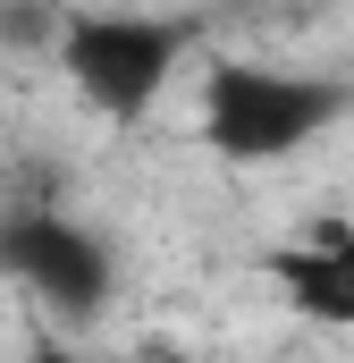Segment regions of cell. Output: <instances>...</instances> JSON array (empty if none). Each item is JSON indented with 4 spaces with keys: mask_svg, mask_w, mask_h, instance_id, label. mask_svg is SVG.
<instances>
[{
    "mask_svg": "<svg viewBox=\"0 0 354 363\" xmlns=\"http://www.w3.org/2000/svg\"><path fill=\"white\" fill-rule=\"evenodd\" d=\"M346 85L329 77H295V68H262V60H219L202 77V144L219 161H287L304 152L321 127L346 118Z\"/></svg>",
    "mask_w": 354,
    "mask_h": 363,
    "instance_id": "cell-1",
    "label": "cell"
},
{
    "mask_svg": "<svg viewBox=\"0 0 354 363\" xmlns=\"http://www.w3.org/2000/svg\"><path fill=\"white\" fill-rule=\"evenodd\" d=\"M194 51V17H68L59 34V77L85 93L110 127H135L152 118V101L169 85V68Z\"/></svg>",
    "mask_w": 354,
    "mask_h": 363,
    "instance_id": "cell-2",
    "label": "cell"
},
{
    "mask_svg": "<svg viewBox=\"0 0 354 363\" xmlns=\"http://www.w3.org/2000/svg\"><path fill=\"white\" fill-rule=\"evenodd\" d=\"M0 279H17L25 296H42L51 313H76L85 321L93 304L110 296V245L76 228L68 211H0Z\"/></svg>",
    "mask_w": 354,
    "mask_h": 363,
    "instance_id": "cell-3",
    "label": "cell"
},
{
    "mask_svg": "<svg viewBox=\"0 0 354 363\" xmlns=\"http://www.w3.org/2000/svg\"><path fill=\"white\" fill-rule=\"evenodd\" d=\"M262 271L278 279V296L295 313H312L329 330H354V228L346 220H321L304 245H278Z\"/></svg>",
    "mask_w": 354,
    "mask_h": 363,
    "instance_id": "cell-4",
    "label": "cell"
},
{
    "mask_svg": "<svg viewBox=\"0 0 354 363\" xmlns=\"http://www.w3.org/2000/svg\"><path fill=\"white\" fill-rule=\"evenodd\" d=\"M0 34H8L17 51H59L68 9H59V0H0Z\"/></svg>",
    "mask_w": 354,
    "mask_h": 363,
    "instance_id": "cell-5",
    "label": "cell"
}]
</instances>
